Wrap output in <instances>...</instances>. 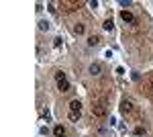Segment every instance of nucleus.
I'll return each mask as SVG.
<instances>
[{"mask_svg":"<svg viewBox=\"0 0 153 137\" xmlns=\"http://www.w3.org/2000/svg\"><path fill=\"white\" fill-rule=\"evenodd\" d=\"M92 115H94V117H98V119L106 117V106H104L102 103H96V104H92Z\"/></svg>","mask_w":153,"mask_h":137,"instance_id":"f257e3e1","label":"nucleus"},{"mask_svg":"<svg viewBox=\"0 0 153 137\" xmlns=\"http://www.w3.org/2000/svg\"><path fill=\"white\" fill-rule=\"evenodd\" d=\"M70 113H76V115H82V103L78 98L70 100Z\"/></svg>","mask_w":153,"mask_h":137,"instance_id":"f03ea898","label":"nucleus"},{"mask_svg":"<svg viewBox=\"0 0 153 137\" xmlns=\"http://www.w3.org/2000/svg\"><path fill=\"white\" fill-rule=\"evenodd\" d=\"M131 111H133V103H131L129 98L120 100V113H123V115H129Z\"/></svg>","mask_w":153,"mask_h":137,"instance_id":"7ed1b4c3","label":"nucleus"},{"mask_svg":"<svg viewBox=\"0 0 153 137\" xmlns=\"http://www.w3.org/2000/svg\"><path fill=\"white\" fill-rule=\"evenodd\" d=\"M120 19H123L127 25L135 23V16H133V12H131V10H120Z\"/></svg>","mask_w":153,"mask_h":137,"instance_id":"20e7f679","label":"nucleus"},{"mask_svg":"<svg viewBox=\"0 0 153 137\" xmlns=\"http://www.w3.org/2000/svg\"><path fill=\"white\" fill-rule=\"evenodd\" d=\"M88 72H90L92 76H100V72H102V66H100L98 61H94V64H90V68H88Z\"/></svg>","mask_w":153,"mask_h":137,"instance_id":"39448f33","label":"nucleus"},{"mask_svg":"<svg viewBox=\"0 0 153 137\" xmlns=\"http://www.w3.org/2000/svg\"><path fill=\"white\" fill-rule=\"evenodd\" d=\"M57 90H61V92H70V82H68V78H63V80H57Z\"/></svg>","mask_w":153,"mask_h":137,"instance_id":"423d86ee","label":"nucleus"},{"mask_svg":"<svg viewBox=\"0 0 153 137\" xmlns=\"http://www.w3.org/2000/svg\"><path fill=\"white\" fill-rule=\"evenodd\" d=\"M100 43H102V39H100L98 35H90V37H88V45L90 47H98Z\"/></svg>","mask_w":153,"mask_h":137,"instance_id":"0eeeda50","label":"nucleus"},{"mask_svg":"<svg viewBox=\"0 0 153 137\" xmlns=\"http://www.w3.org/2000/svg\"><path fill=\"white\" fill-rule=\"evenodd\" d=\"M71 31H74V35H78V37H80V35H84V31H86V27H84L82 23H76L74 27H71Z\"/></svg>","mask_w":153,"mask_h":137,"instance_id":"6e6552de","label":"nucleus"},{"mask_svg":"<svg viewBox=\"0 0 153 137\" xmlns=\"http://www.w3.org/2000/svg\"><path fill=\"white\" fill-rule=\"evenodd\" d=\"M53 135H55V137H63V135H65V127H63V125H55V127H53Z\"/></svg>","mask_w":153,"mask_h":137,"instance_id":"1a4fd4ad","label":"nucleus"},{"mask_svg":"<svg viewBox=\"0 0 153 137\" xmlns=\"http://www.w3.org/2000/svg\"><path fill=\"white\" fill-rule=\"evenodd\" d=\"M102 29H104V31H112V29H114V23H112V19H106L104 23H102Z\"/></svg>","mask_w":153,"mask_h":137,"instance_id":"9d476101","label":"nucleus"},{"mask_svg":"<svg viewBox=\"0 0 153 137\" xmlns=\"http://www.w3.org/2000/svg\"><path fill=\"white\" fill-rule=\"evenodd\" d=\"M49 27H51V25H49L47 21H39V31H49Z\"/></svg>","mask_w":153,"mask_h":137,"instance_id":"9b49d317","label":"nucleus"},{"mask_svg":"<svg viewBox=\"0 0 153 137\" xmlns=\"http://www.w3.org/2000/svg\"><path fill=\"white\" fill-rule=\"evenodd\" d=\"M61 43H63L61 37H55V39H53V47H61Z\"/></svg>","mask_w":153,"mask_h":137,"instance_id":"f8f14e48","label":"nucleus"},{"mask_svg":"<svg viewBox=\"0 0 153 137\" xmlns=\"http://www.w3.org/2000/svg\"><path fill=\"white\" fill-rule=\"evenodd\" d=\"M63 78H65V74H63V72H55V82H57V80H63Z\"/></svg>","mask_w":153,"mask_h":137,"instance_id":"ddd939ff","label":"nucleus"},{"mask_svg":"<svg viewBox=\"0 0 153 137\" xmlns=\"http://www.w3.org/2000/svg\"><path fill=\"white\" fill-rule=\"evenodd\" d=\"M39 133H41V135H45V137H47V135H49V129H47V127H41V129H39Z\"/></svg>","mask_w":153,"mask_h":137,"instance_id":"4468645a","label":"nucleus"},{"mask_svg":"<svg viewBox=\"0 0 153 137\" xmlns=\"http://www.w3.org/2000/svg\"><path fill=\"white\" fill-rule=\"evenodd\" d=\"M118 4H120V6H131V4H133V2H131V0H120V2H118Z\"/></svg>","mask_w":153,"mask_h":137,"instance_id":"2eb2a0df","label":"nucleus"},{"mask_svg":"<svg viewBox=\"0 0 153 137\" xmlns=\"http://www.w3.org/2000/svg\"><path fill=\"white\" fill-rule=\"evenodd\" d=\"M135 133H137V135H145V129H143V127H137Z\"/></svg>","mask_w":153,"mask_h":137,"instance_id":"dca6fc26","label":"nucleus"},{"mask_svg":"<svg viewBox=\"0 0 153 137\" xmlns=\"http://www.w3.org/2000/svg\"><path fill=\"white\" fill-rule=\"evenodd\" d=\"M80 119V115H76V113H70V121H78Z\"/></svg>","mask_w":153,"mask_h":137,"instance_id":"f3484780","label":"nucleus"},{"mask_svg":"<svg viewBox=\"0 0 153 137\" xmlns=\"http://www.w3.org/2000/svg\"><path fill=\"white\" fill-rule=\"evenodd\" d=\"M88 6H90V8H96V6H98V2H96V0H92V2H88Z\"/></svg>","mask_w":153,"mask_h":137,"instance_id":"a211bd4d","label":"nucleus"},{"mask_svg":"<svg viewBox=\"0 0 153 137\" xmlns=\"http://www.w3.org/2000/svg\"><path fill=\"white\" fill-rule=\"evenodd\" d=\"M47 6H49V12H55V4H53V2H49Z\"/></svg>","mask_w":153,"mask_h":137,"instance_id":"6ab92c4d","label":"nucleus"},{"mask_svg":"<svg viewBox=\"0 0 153 137\" xmlns=\"http://www.w3.org/2000/svg\"><path fill=\"white\" fill-rule=\"evenodd\" d=\"M43 117H45V119H47V121H49V119H51V115H49V111H47V109H45V111H43Z\"/></svg>","mask_w":153,"mask_h":137,"instance_id":"aec40b11","label":"nucleus"},{"mask_svg":"<svg viewBox=\"0 0 153 137\" xmlns=\"http://www.w3.org/2000/svg\"><path fill=\"white\" fill-rule=\"evenodd\" d=\"M151 88H153V78H151Z\"/></svg>","mask_w":153,"mask_h":137,"instance_id":"412c9836","label":"nucleus"},{"mask_svg":"<svg viewBox=\"0 0 153 137\" xmlns=\"http://www.w3.org/2000/svg\"><path fill=\"white\" fill-rule=\"evenodd\" d=\"M63 137H68V135H63Z\"/></svg>","mask_w":153,"mask_h":137,"instance_id":"4be33fe9","label":"nucleus"}]
</instances>
